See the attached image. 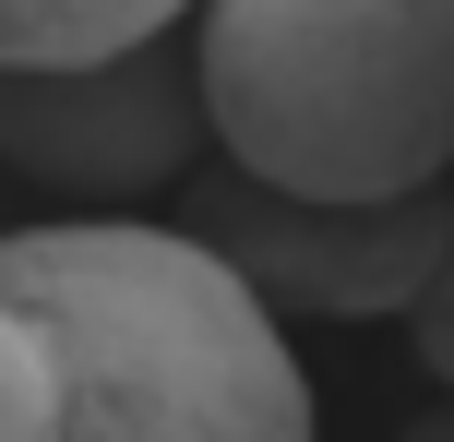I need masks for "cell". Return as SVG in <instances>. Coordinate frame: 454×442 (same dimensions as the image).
<instances>
[{
	"instance_id": "1",
	"label": "cell",
	"mask_w": 454,
	"mask_h": 442,
	"mask_svg": "<svg viewBox=\"0 0 454 442\" xmlns=\"http://www.w3.org/2000/svg\"><path fill=\"white\" fill-rule=\"evenodd\" d=\"M0 311L48 347V442H311L287 323L180 215L12 228Z\"/></svg>"
},
{
	"instance_id": "2",
	"label": "cell",
	"mask_w": 454,
	"mask_h": 442,
	"mask_svg": "<svg viewBox=\"0 0 454 442\" xmlns=\"http://www.w3.org/2000/svg\"><path fill=\"white\" fill-rule=\"evenodd\" d=\"M204 143L299 204L454 180V0H192Z\"/></svg>"
},
{
	"instance_id": "3",
	"label": "cell",
	"mask_w": 454,
	"mask_h": 442,
	"mask_svg": "<svg viewBox=\"0 0 454 442\" xmlns=\"http://www.w3.org/2000/svg\"><path fill=\"white\" fill-rule=\"evenodd\" d=\"M204 96H192L180 24L96 60H0V167L72 215H156L204 167Z\"/></svg>"
},
{
	"instance_id": "4",
	"label": "cell",
	"mask_w": 454,
	"mask_h": 442,
	"mask_svg": "<svg viewBox=\"0 0 454 442\" xmlns=\"http://www.w3.org/2000/svg\"><path fill=\"white\" fill-rule=\"evenodd\" d=\"M168 204H180V228L204 239L275 323H287V311H311V323H407L419 275H431V252H442L454 180L395 191V204H299V191H263L227 156H204Z\"/></svg>"
},
{
	"instance_id": "5",
	"label": "cell",
	"mask_w": 454,
	"mask_h": 442,
	"mask_svg": "<svg viewBox=\"0 0 454 442\" xmlns=\"http://www.w3.org/2000/svg\"><path fill=\"white\" fill-rule=\"evenodd\" d=\"M192 0H0V60H96V48L168 36Z\"/></svg>"
},
{
	"instance_id": "6",
	"label": "cell",
	"mask_w": 454,
	"mask_h": 442,
	"mask_svg": "<svg viewBox=\"0 0 454 442\" xmlns=\"http://www.w3.org/2000/svg\"><path fill=\"white\" fill-rule=\"evenodd\" d=\"M0 442H48V347L24 311H0Z\"/></svg>"
},
{
	"instance_id": "7",
	"label": "cell",
	"mask_w": 454,
	"mask_h": 442,
	"mask_svg": "<svg viewBox=\"0 0 454 442\" xmlns=\"http://www.w3.org/2000/svg\"><path fill=\"white\" fill-rule=\"evenodd\" d=\"M407 335H419V371L454 395V215H442V252H431V275L407 299Z\"/></svg>"
},
{
	"instance_id": "8",
	"label": "cell",
	"mask_w": 454,
	"mask_h": 442,
	"mask_svg": "<svg viewBox=\"0 0 454 442\" xmlns=\"http://www.w3.org/2000/svg\"><path fill=\"white\" fill-rule=\"evenodd\" d=\"M407 442H454V395L431 407V419H407Z\"/></svg>"
}]
</instances>
